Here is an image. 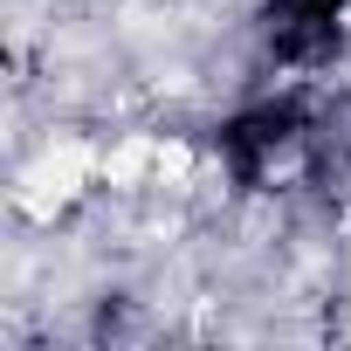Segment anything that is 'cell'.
<instances>
[{
  "label": "cell",
  "instance_id": "6da1fadb",
  "mask_svg": "<svg viewBox=\"0 0 351 351\" xmlns=\"http://www.w3.org/2000/svg\"><path fill=\"white\" fill-rule=\"evenodd\" d=\"M303 138H310V110L296 97H269L221 124V158L234 172V186H262L289 152H303Z\"/></svg>",
  "mask_w": 351,
  "mask_h": 351
},
{
  "label": "cell",
  "instance_id": "7a4b0ae2",
  "mask_svg": "<svg viewBox=\"0 0 351 351\" xmlns=\"http://www.w3.org/2000/svg\"><path fill=\"white\" fill-rule=\"evenodd\" d=\"M351 35V0H262V42L289 69H324Z\"/></svg>",
  "mask_w": 351,
  "mask_h": 351
}]
</instances>
